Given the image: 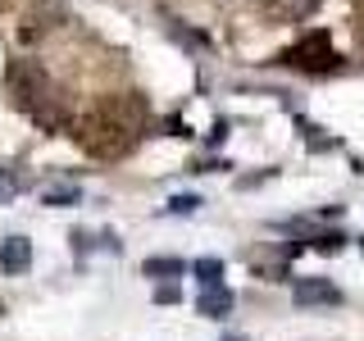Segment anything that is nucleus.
<instances>
[{
  "label": "nucleus",
  "mask_w": 364,
  "mask_h": 341,
  "mask_svg": "<svg viewBox=\"0 0 364 341\" xmlns=\"http://www.w3.org/2000/svg\"><path fill=\"white\" fill-rule=\"evenodd\" d=\"M146 123V105L136 96L128 100H114V105L105 109H96L91 119L82 123V146L96 159H119V155H128L132 146H136V128Z\"/></svg>",
  "instance_id": "1"
},
{
  "label": "nucleus",
  "mask_w": 364,
  "mask_h": 341,
  "mask_svg": "<svg viewBox=\"0 0 364 341\" xmlns=\"http://www.w3.org/2000/svg\"><path fill=\"white\" fill-rule=\"evenodd\" d=\"M14 191H18V182L9 178L5 168H0V205H9V200H14Z\"/></svg>",
  "instance_id": "12"
},
{
  "label": "nucleus",
  "mask_w": 364,
  "mask_h": 341,
  "mask_svg": "<svg viewBox=\"0 0 364 341\" xmlns=\"http://www.w3.org/2000/svg\"><path fill=\"white\" fill-rule=\"evenodd\" d=\"M232 305H237V296L219 282V287H205V291H200L196 310H200L205 318H228V314H232Z\"/></svg>",
  "instance_id": "5"
},
{
  "label": "nucleus",
  "mask_w": 364,
  "mask_h": 341,
  "mask_svg": "<svg viewBox=\"0 0 364 341\" xmlns=\"http://www.w3.org/2000/svg\"><path fill=\"white\" fill-rule=\"evenodd\" d=\"M291 296H296V305H337L341 301V291L328 278H301L291 287Z\"/></svg>",
  "instance_id": "3"
},
{
  "label": "nucleus",
  "mask_w": 364,
  "mask_h": 341,
  "mask_svg": "<svg viewBox=\"0 0 364 341\" xmlns=\"http://www.w3.org/2000/svg\"><path fill=\"white\" fill-rule=\"evenodd\" d=\"M228 341H242V337H228Z\"/></svg>",
  "instance_id": "15"
},
{
  "label": "nucleus",
  "mask_w": 364,
  "mask_h": 341,
  "mask_svg": "<svg viewBox=\"0 0 364 341\" xmlns=\"http://www.w3.org/2000/svg\"><path fill=\"white\" fill-rule=\"evenodd\" d=\"M200 210V196H173L168 200V214H196Z\"/></svg>",
  "instance_id": "10"
},
{
  "label": "nucleus",
  "mask_w": 364,
  "mask_h": 341,
  "mask_svg": "<svg viewBox=\"0 0 364 341\" xmlns=\"http://www.w3.org/2000/svg\"><path fill=\"white\" fill-rule=\"evenodd\" d=\"M355 5H360V14H364V0H355Z\"/></svg>",
  "instance_id": "14"
},
{
  "label": "nucleus",
  "mask_w": 364,
  "mask_h": 341,
  "mask_svg": "<svg viewBox=\"0 0 364 341\" xmlns=\"http://www.w3.org/2000/svg\"><path fill=\"white\" fill-rule=\"evenodd\" d=\"M341 246H346V237H341V232H318L314 237V250H318V255H337Z\"/></svg>",
  "instance_id": "9"
},
{
  "label": "nucleus",
  "mask_w": 364,
  "mask_h": 341,
  "mask_svg": "<svg viewBox=\"0 0 364 341\" xmlns=\"http://www.w3.org/2000/svg\"><path fill=\"white\" fill-rule=\"evenodd\" d=\"M278 60L287 68H301V73H333V68H341V55L333 50V37H328V32H305V37L296 45H287Z\"/></svg>",
  "instance_id": "2"
},
{
  "label": "nucleus",
  "mask_w": 364,
  "mask_h": 341,
  "mask_svg": "<svg viewBox=\"0 0 364 341\" xmlns=\"http://www.w3.org/2000/svg\"><path fill=\"white\" fill-rule=\"evenodd\" d=\"M182 301V287L178 282H164V287H155V305H178Z\"/></svg>",
  "instance_id": "11"
},
{
  "label": "nucleus",
  "mask_w": 364,
  "mask_h": 341,
  "mask_svg": "<svg viewBox=\"0 0 364 341\" xmlns=\"http://www.w3.org/2000/svg\"><path fill=\"white\" fill-rule=\"evenodd\" d=\"M141 273H146V278H182V273H187V259H178V255H151L141 264Z\"/></svg>",
  "instance_id": "6"
},
{
  "label": "nucleus",
  "mask_w": 364,
  "mask_h": 341,
  "mask_svg": "<svg viewBox=\"0 0 364 341\" xmlns=\"http://www.w3.org/2000/svg\"><path fill=\"white\" fill-rule=\"evenodd\" d=\"M360 250H364V237H360Z\"/></svg>",
  "instance_id": "16"
},
{
  "label": "nucleus",
  "mask_w": 364,
  "mask_h": 341,
  "mask_svg": "<svg viewBox=\"0 0 364 341\" xmlns=\"http://www.w3.org/2000/svg\"><path fill=\"white\" fill-rule=\"evenodd\" d=\"M318 5H323V0H291V14H296V18H305V14H314Z\"/></svg>",
  "instance_id": "13"
},
{
  "label": "nucleus",
  "mask_w": 364,
  "mask_h": 341,
  "mask_svg": "<svg viewBox=\"0 0 364 341\" xmlns=\"http://www.w3.org/2000/svg\"><path fill=\"white\" fill-rule=\"evenodd\" d=\"M191 273H196V282H200V287H219V282H223V259L200 255L196 264H191Z\"/></svg>",
  "instance_id": "7"
},
{
  "label": "nucleus",
  "mask_w": 364,
  "mask_h": 341,
  "mask_svg": "<svg viewBox=\"0 0 364 341\" xmlns=\"http://www.w3.org/2000/svg\"><path fill=\"white\" fill-rule=\"evenodd\" d=\"M41 200L50 205V210H68V205H77V200H82V191H77V187H55V191H46Z\"/></svg>",
  "instance_id": "8"
},
{
  "label": "nucleus",
  "mask_w": 364,
  "mask_h": 341,
  "mask_svg": "<svg viewBox=\"0 0 364 341\" xmlns=\"http://www.w3.org/2000/svg\"><path fill=\"white\" fill-rule=\"evenodd\" d=\"M28 264H32V242L28 237L0 242V273H28Z\"/></svg>",
  "instance_id": "4"
}]
</instances>
